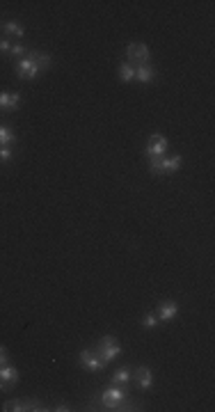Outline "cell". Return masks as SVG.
Returning <instances> with one entry per match:
<instances>
[{
	"instance_id": "cell-1",
	"label": "cell",
	"mask_w": 215,
	"mask_h": 412,
	"mask_svg": "<svg viewBox=\"0 0 215 412\" xmlns=\"http://www.w3.org/2000/svg\"><path fill=\"white\" fill-rule=\"evenodd\" d=\"M94 353L103 359V362H106V364H110L112 359L119 357L121 348H119V344H117V339H114V337H103V339L96 344Z\"/></svg>"
},
{
	"instance_id": "cell-2",
	"label": "cell",
	"mask_w": 215,
	"mask_h": 412,
	"mask_svg": "<svg viewBox=\"0 0 215 412\" xmlns=\"http://www.w3.org/2000/svg\"><path fill=\"white\" fill-rule=\"evenodd\" d=\"M126 401V392L121 389V385H110L101 392V406L108 410H117Z\"/></svg>"
},
{
	"instance_id": "cell-3",
	"label": "cell",
	"mask_w": 215,
	"mask_h": 412,
	"mask_svg": "<svg viewBox=\"0 0 215 412\" xmlns=\"http://www.w3.org/2000/svg\"><path fill=\"white\" fill-rule=\"evenodd\" d=\"M126 58H128V64L131 62H138V64H149V46L147 44H131L126 48Z\"/></svg>"
},
{
	"instance_id": "cell-4",
	"label": "cell",
	"mask_w": 215,
	"mask_h": 412,
	"mask_svg": "<svg viewBox=\"0 0 215 412\" xmlns=\"http://www.w3.org/2000/svg\"><path fill=\"white\" fill-rule=\"evenodd\" d=\"M80 364H83L87 371H103L108 366L106 362L92 351V348H83V351H80Z\"/></svg>"
},
{
	"instance_id": "cell-5",
	"label": "cell",
	"mask_w": 215,
	"mask_h": 412,
	"mask_svg": "<svg viewBox=\"0 0 215 412\" xmlns=\"http://www.w3.org/2000/svg\"><path fill=\"white\" fill-rule=\"evenodd\" d=\"M133 378H135V382H138V387L142 392L151 389V385H154V373H151L149 366H138V369L133 371Z\"/></svg>"
},
{
	"instance_id": "cell-6",
	"label": "cell",
	"mask_w": 215,
	"mask_h": 412,
	"mask_svg": "<svg viewBox=\"0 0 215 412\" xmlns=\"http://www.w3.org/2000/svg\"><path fill=\"white\" fill-rule=\"evenodd\" d=\"M16 380H18V371L12 364L0 366V392H7Z\"/></svg>"
},
{
	"instance_id": "cell-7",
	"label": "cell",
	"mask_w": 215,
	"mask_h": 412,
	"mask_svg": "<svg viewBox=\"0 0 215 412\" xmlns=\"http://www.w3.org/2000/svg\"><path fill=\"white\" fill-rule=\"evenodd\" d=\"M165 151H167V137L154 133L151 142L147 144V156H165Z\"/></svg>"
},
{
	"instance_id": "cell-8",
	"label": "cell",
	"mask_w": 215,
	"mask_h": 412,
	"mask_svg": "<svg viewBox=\"0 0 215 412\" xmlns=\"http://www.w3.org/2000/svg\"><path fill=\"white\" fill-rule=\"evenodd\" d=\"M16 73H18V78H28V80H30V78H37V76H39V69H37L35 62H32L30 58L25 55L23 60H21V62L16 64Z\"/></svg>"
},
{
	"instance_id": "cell-9",
	"label": "cell",
	"mask_w": 215,
	"mask_h": 412,
	"mask_svg": "<svg viewBox=\"0 0 215 412\" xmlns=\"http://www.w3.org/2000/svg\"><path fill=\"white\" fill-rule=\"evenodd\" d=\"M21 106V94L18 92H0V108L2 110H16Z\"/></svg>"
},
{
	"instance_id": "cell-10",
	"label": "cell",
	"mask_w": 215,
	"mask_h": 412,
	"mask_svg": "<svg viewBox=\"0 0 215 412\" xmlns=\"http://www.w3.org/2000/svg\"><path fill=\"white\" fill-rule=\"evenodd\" d=\"M176 314H179V305L176 302H162L158 307V311H156V316L161 318V321H172V318H176Z\"/></svg>"
},
{
	"instance_id": "cell-11",
	"label": "cell",
	"mask_w": 215,
	"mask_h": 412,
	"mask_svg": "<svg viewBox=\"0 0 215 412\" xmlns=\"http://www.w3.org/2000/svg\"><path fill=\"white\" fill-rule=\"evenodd\" d=\"M28 58L35 62L39 71L51 69V55H48V53H42V51H28Z\"/></svg>"
},
{
	"instance_id": "cell-12",
	"label": "cell",
	"mask_w": 215,
	"mask_h": 412,
	"mask_svg": "<svg viewBox=\"0 0 215 412\" xmlns=\"http://www.w3.org/2000/svg\"><path fill=\"white\" fill-rule=\"evenodd\" d=\"M154 76H156V71L149 64H138L135 66V80H140V83H144V85L154 83Z\"/></svg>"
},
{
	"instance_id": "cell-13",
	"label": "cell",
	"mask_w": 215,
	"mask_h": 412,
	"mask_svg": "<svg viewBox=\"0 0 215 412\" xmlns=\"http://www.w3.org/2000/svg\"><path fill=\"white\" fill-rule=\"evenodd\" d=\"M131 378H133V369H131V366H121V369L114 371L112 385H126Z\"/></svg>"
},
{
	"instance_id": "cell-14",
	"label": "cell",
	"mask_w": 215,
	"mask_h": 412,
	"mask_svg": "<svg viewBox=\"0 0 215 412\" xmlns=\"http://www.w3.org/2000/svg\"><path fill=\"white\" fill-rule=\"evenodd\" d=\"M183 158L181 156H172V158H162V174H172L181 168Z\"/></svg>"
},
{
	"instance_id": "cell-15",
	"label": "cell",
	"mask_w": 215,
	"mask_h": 412,
	"mask_svg": "<svg viewBox=\"0 0 215 412\" xmlns=\"http://www.w3.org/2000/svg\"><path fill=\"white\" fill-rule=\"evenodd\" d=\"M2 28H5V32L9 37H18V39H21V37L25 35L23 25L18 23V21H5V23H2Z\"/></svg>"
},
{
	"instance_id": "cell-16",
	"label": "cell",
	"mask_w": 215,
	"mask_h": 412,
	"mask_svg": "<svg viewBox=\"0 0 215 412\" xmlns=\"http://www.w3.org/2000/svg\"><path fill=\"white\" fill-rule=\"evenodd\" d=\"M14 142H16V135L12 133V128L0 124V147H9V144H14Z\"/></svg>"
},
{
	"instance_id": "cell-17",
	"label": "cell",
	"mask_w": 215,
	"mask_h": 412,
	"mask_svg": "<svg viewBox=\"0 0 215 412\" xmlns=\"http://www.w3.org/2000/svg\"><path fill=\"white\" fill-rule=\"evenodd\" d=\"M119 78L124 80V83H131V80H135V66L128 64V62H124V64L119 66Z\"/></svg>"
},
{
	"instance_id": "cell-18",
	"label": "cell",
	"mask_w": 215,
	"mask_h": 412,
	"mask_svg": "<svg viewBox=\"0 0 215 412\" xmlns=\"http://www.w3.org/2000/svg\"><path fill=\"white\" fill-rule=\"evenodd\" d=\"M162 158L165 156H149V170L154 174H162Z\"/></svg>"
},
{
	"instance_id": "cell-19",
	"label": "cell",
	"mask_w": 215,
	"mask_h": 412,
	"mask_svg": "<svg viewBox=\"0 0 215 412\" xmlns=\"http://www.w3.org/2000/svg\"><path fill=\"white\" fill-rule=\"evenodd\" d=\"M2 410L5 412H23L25 410V403L23 401H7V403H2Z\"/></svg>"
},
{
	"instance_id": "cell-20",
	"label": "cell",
	"mask_w": 215,
	"mask_h": 412,
	"mask_svg": "<svg viewBox=\"0 0 215 412\" xmlns=\"http://www.w3.org/2000/svg\"><path fill=\"white\" fill-rule=\"evenodd\" d=\"M23 403H25V410H39V412L51 410V408L44 406L42 401H35V399H23Z\"/></svg>"
},
{
	"instance_id": "cell-21",
	"label": "cell",
	"mask_w": 215,
	"mask_h": 412,
	"mask_svg": "<svg viewBox=\"0 0 215 412\" xmlns=\"http://www.w3.org/2000/svg\"><path fill=\"white\" fill-rule=\"evenodd\" d=\"M156 323H158V316H156L154 311H147L142 318V325L144 328H156Z\"/></svg>"
},
{
	"instance_id": "cell-22",
	"label": "cell",
	"mask_w": 215,
	"mask_h": 412,
	"mask_svg": "<svg viewBox=\"0 0 215 412\" xmlns=\"http://www.w3.org/2000/svg\"><path fill=\"white\" fill-rule=\"evenodd\" d=\"M9 53H12V55H16V58H21V60H23L25 55H28V48H25V46H21V44H16V46H12V48H9Z\"/></svg>"
},
{
	"instance_id": "cell-23",
	"label": "cell",
	"mask_w": 215,
	"mask_h": 412,
	"mask_svg": "<svg viewBox=\"0 0 215 412\" xmlns=\"http://www.w3.org/2000/svg\"><path fill=\"white\" fill-rule=\"evenodd\" d=\"M12 158V147H0V163H7Z\"/></svg>"
},
{
	"instance_id": "cell-24",
	"label": "cell",
	"mask_w": 215,
	"mask_h": 412,
	"mask_svg": "<svg viewBox=\"0 0 215 412\" xmlns=\"http://www.w3.org/2000/svg\"><path fill=\"white\" fill-rule=\"evenodd\" d=\"M5 364H9V353H7L5 346H0V366H5Z\"/></svg>"
},
{
	"instance_id": "cell-25",
	"label": "cell",
	"mask_w": 215,
	"mask_h": 412,
	"mask_svg": "<svg viewBox=\"0 0 215 412\" xmlns=\"http://www.w3.org/2000/svg\"><path fill=\"white\" fill-rule=\"evenodd\" d=\"M9 48H12V42H9L7 37H2V39H0V51H9Z\"/></svg>"
},
{
	"instance_id": "cell-26",
	"label": "cell",
	"mask_w": 215,
	"mask_h": 412,
	"mask_svg": "<svg viewBox=\"0 0 215 412\" xmlns=\"http://www.w3.org/2000/svg\"><path fill=\"white\" fill-rule=\"evenodd\" d=\"M53 410H57V412H66V410H69V406H66V403H60V406L53 408Z\"/></svg>"
}]
</instances>
